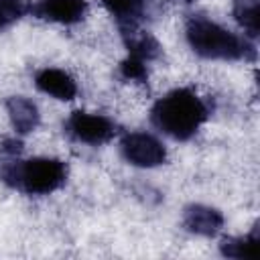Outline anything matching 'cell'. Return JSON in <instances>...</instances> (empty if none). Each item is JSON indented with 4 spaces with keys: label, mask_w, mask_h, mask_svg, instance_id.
<instances>
[{
    "label": "cell",
    "mask_w": 260,
    "mask_h": 260,
    "mask_svg": "<svg viewBox=\"0 0 260 260\" xmlns=\"http://www.w3.org/2000/svg\"><path fill=\"white\" fill-rule=\"evenodd\" d=\"M209 104L191 87H177L158 98L150 110L152 124L173 140H191L207 122Z\"/></svg>",
    "instance_id": "6da1fadb"
},
{
    "label": "cell",
    "mask_w": 260,
    "mask_h": 260,
    "mask_svg": "<svg viewBox=\"0 0 260 260\" xmlns=\"http://www.w3.org/2000/svg\"><path fill=\"white\" fill-rule=\"evenodd\" d=\"M185 37L195 55L213 61H252L256 59L254 41L228 30L219 22L193 14L187 20Z\"/></svg>",
    "instance_id": "7a4b0ae2"
},
{
    "label": "cell",
    "mask_w": 260,
    "mask_h": 260,
    "mask_svg": "<svg viewBox=\"0 0 260 260\" xmlns=\"http://www.w3.org/2000/svg\"><path fill=\"white\" fill-rule=\"evenodd\" d=\"M67 165L53 156H35L2 165L0 179L26 195H51L67 181Z\"/></svg>",
    "instance_id": "3957f363"
},
{
    "label": "cell",
    "mask_w": 260,
    "mask_h": 260,
    "mask_svg": "<svg viewBox=\"0 0 260 260\" xmlns=\"http://www.w3.org/2000/svg\"><path fill=\"white\" fill-rule=\"evenodd\" d=\"M65 132L81 144L89 146H102L110 142L116 136V124L104 116V114H91V112H71V116L65 120Z\"/></svg>",
    "instance_id": "277c9868"
},
{
    "label": "cell",
    "mask_w": 260,
    "mask_h": 260,
    "mask_svg": "<svg viewBox=\"0 0 260 260\" xmlns=\"http://www.w3.org/2000/svg\"><path fill=\"white\" fill-rule=\"evenodd\" d=\"M120 152L126 162L138 169H154L167 162L165 144L148 132H126L120 140Z\"/></svg>",
    "instance_id": "5b68a950"
},
{
    "label": "cell",
    "mask_w": 260,
    "mask_h": 260,
    "mask_svg": "<svg viewBox=\"0 0 260 260\" xmlns=\"http://www.w3.org/2000/svg\"><path fill=\"white\" fill-rule=\"evenodd\" d=\"M28 12L41 20L57 24H77L87 14L85 0H37L28 4Z\"/></svg>",
    "instance_id": "8992f818"
},
{
    "label": "cell",
    "mask_w": 260,
    "mask_h": 260,
    "mask_svg": "<svg viewBox=\"0 0 260 260\" xmlns=\"http://www.w3.org/2000/svg\"><path fill=\"white\" fill-rule=\"evenodd\" d=\"M183 228L201 238H213L223 228V213L211 205L191 203L183 209Z\"/></svg>",
    "instance_id": "52a82bcc"
},
{
    "label": "cell",
    "mask_w": 260,
    "mask_h": 260,
    "mask_svg": "<svg viewBox=\"0 0 260 260\" xmlns=\"http://www.w3.org/2000/svg\"><path fill=\"white\" fill-rule=\"evenodd\" d=\"M35 85L45 95H51L61 102H71L77 95V83L75 79L57 67H43L35 73Z\"/></svg>",
    "instance_id": "ba28073f"
},
{
    "label": "cell",
    "mask_w": 260,
    "mask_h": 260,
    "mask_svg": "<svg viewBox=\"0 0 260 260\" xmlns=\"http://www.w3.org/2000/svg\"><path fill=\"white\" fill-rule=\"evenodd\" d=\"M6 114L10 120V126L14 128V132L18 136L35 132L39 122H41V114H39L37 104L24 95H10L6 100Z\"/></svg>",
    "instance_id": "9c48e42d"
},
{
    "label": "cell",
    "mask_w": 260,
    "mask_h": 260,
    "mask_svg": "<svg viewBox=\"0 0 260 260\" xmlns=\"http://www.w3.org/2000/svg\"><path fill=\"white\" fill-rule=\"evenodd\" d=\"M106 10L112 14L116 24L122 30V37L138 30L144 10H146V0H102Z\"/></svg>",
    "instance_id": "30bf717a"
},
{
    "label": "cell",
    "mask_w": 260,
    "mask_h": 260,
    "mask_svg": "<svg viewBox=\"0 0 260 260\" xmlns=\"http://www.w3.org/2000/svg\"><path fill=\"white\" fill-rule=\"evenodd\" d=\"M219 252L225 258H236V260H252L260 252V236H258V225L252 228L250 234L238 236V238H225L219 244Z\"/></svg>",
    "instance_id": "8fae6325"
},
{
    "label": "cell",
    "mask_w": 260,
    "mask_h": 260,
    "mask_svg": "<svg viewBox=\"0 0 260 260\" xmlns=\"http://www.w3.org/2000/svg\"><path fill=\"white\" fill-rule=\"evenodd\" d=\"M232 14L240 28L244 30V37L254 41L260 32V4L258 0H234L232 2Z\"/></svg>",
    "instance_id": "7c38bea8"
},
{
    "label": "cell",
    "mask_w": 260,
    "mask_h": 260,
    "mask_svg": "<svg viewBox=\"0 0 260 260\" xmlns=\"http://www.w3.org/2000/svg\"><path fill=\"white\" fill-rule=\"evenodd\" d=\"M120 77L126 79V81L146 83V79H148V63L138 59V57H134V55H128L120 63Z\"/></svg>",
    "instance_id": "4fadbf2b"
},
{
    "label": "cell",
    "mask_w": 260,
    "mask_h": 260,
    "mask_svg": "<svg viewBox=\"0 0 260 260\" xmlns=\"http://www.w3.org/2000/svg\"><path fill=\"white\" fill-rule=\"evenodd\" d=\"M28 12V4L24 0H0V30L12 26Z\"/></svg>",
    "instance_id": "5bb4252c"
}]
</instances>
